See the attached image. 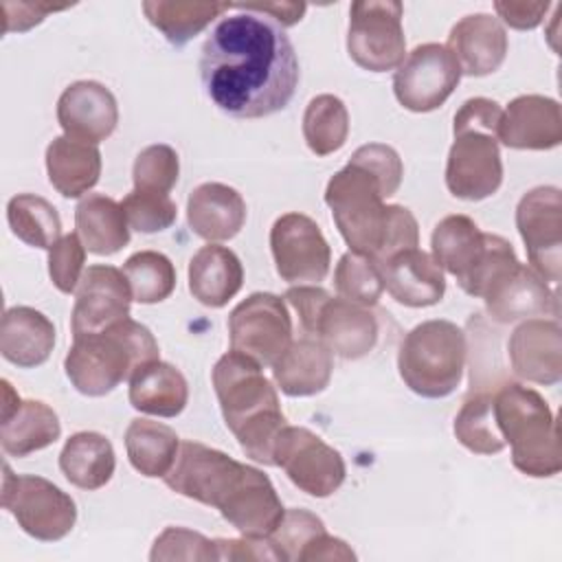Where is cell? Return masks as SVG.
<instances>
[{"mask_svg":"<svg viewBox=\"0 0 562 562\" xmlns=\"http://www.w3.org/2000/svg\"><path fill=\"white\" fill-rule=\"evenodd\" d=\"M180 176V160L173 147L165 143L147 145L138 151L132 167L134 189L138 191H154V193H169Z\"/></svg>","mask_w":562,"mask_h":562,"instance_id":"b9f144b4","label":"cell"},{"mask_svg":"<svg viewBox=\"0 0 562 562\" xmlns=\"http://www.w3.org/2000/svg\"><path fill=\"white\" fill-rule=\"evenodd\" d=\"M231 2H182V0H147L145 18L173 46H182L202 33L215 18H222Z\"/></svg>","mask_w":562,"mask_h":562,"instance_id":"d590c367","label":"cell"},{"mask_svg":"<svg viewBox=\"0 0 562 562\" xmlns=\"http://www.w3.org/2000/svg\"><path fill=\"white\" fill-rule=\"evenodd\" d=\"M2 507L24 533L42 542L66 538L77 520V505L53 481L35 474H13L4 463Z\"/></svg>","mask_w":562,"mask_h":562,"instance_id":"9c48e42d","label":"cell"},{"mask_svg":"<svg viewBox=\"0 0 562 562\" xmlns=\"http://www.w3.org/2000/svg\"><path fill=\"white\" fill-rule=\"evenodd\" d=\"M314 560H356V553L345 540L323 531L303 549L299 558V562H314Z\"/></svg>","mask_w":562,"mask_h":562,"instance_id":"f907efd6","label":"cell"},{"mask_svg":"<svg viewBox=\"0 0 562 562\" xmlns=\"http://www.w3.org/2000/svg\"><path fill=\"white\" fill-rule=\"evenodd\" d=\"M384 290L406 307L437 305L446 294V277L432 255L415 248L400 250L378 263Z\"/></svg>","mask_w":562,"mask_h":562,"instance_id":"603a6c76","label":"cell"},{"mask_svg":"<svg viewBox=\"0 0 562 562\" xmlns=\"http://www.w3.org/2000/svg\"><path fill=\"white\" fill-rule=\"evenodd\" d=\"M454 437L463 448L476 454H498L505 448V441L498 432L492 393L479 391L472 393L459 408L454 417Z\"/></svg>","mask_w":562,"mask_h":562,"instance_id":"f35d334b","label":"cell"},{"mask_svg":"<svg viewBox=\"0 0 562 562\" xmlns=\"http://www.w3.org/2000/svg\"><path fill=\"white\" fill-rule=\"evenodd\" d=\"M334 285L338 296L362 307H373L384 292L380 266L373 259L351 250L340 257L334 272Z\"/></svg>","mask_w":562,"mask_h":562,"instance_id":"60d3db41","label":"cell"},{"mask_svg":"<svg viewBox=\"0 0 562 562\" xmlns=\"http://www.w3.org/2000/svg\"><path fill=\"white\" fill-rule=\"evenodd\" d=\"M55 347V325L46 314L29 305L9 307L0 323L2 358L20 369H33L48 360Z\"/></svg>","mask_w":562,"mask_h":562,"instance_id":"4316f807","label":"cell"},{"mask_svg":"<svg viewBox=\"0 0 562 562\" xmlns=\"http://www.w3.org/2000/svg\"><path fill=\"white\" fill-rule=\"evenodd\" d=\"M83 263L86 246L79 235H61L48 250V274L53 285L64 294H72L83 277Z\"/></svg>","mask_w":562,"mask_h":562,"instance_id":"bcb514c9","label":"cell"},{"mask_svg":"<svg viewBox=\"0 0 562 562\" xmlns=\"http://www.w3.org/2000/svg\"><path fill=\"white\" fill-rule=\"evenodd\" d=\"M512 371L527 382L553 386L562 378V329L558 318H527L509 336Z\"/></svg>","mask_w":562,"mask_h":562,"instance_id":"ffe728a7","label":"cell"},{"mask_svg":"<svg viewBox=\"0 0 562 562\" xmlns=\"http://www.w3.org/2000/svg\"><path fill=\"white\" fill-rule=\"evenodd\" d=\"M498 143L509 149H553L562 143L560 103L542 94H520L507 103L498 123Z\"/></svg>","mask_w":562,"mask_h":562,"instance_id":"44dd1931","label":"cell"},{"mask_svg":"<svg viewBox=\"0 0 562 562\" xmlns=\"http://www.w3.org/2000/svg\"><path fill=\"white\" fill-rule=\"evenodd\" d=\"M285 299L296 310L303 329L318 338L334 356L358 360L373 351L380 327L369 307L342 296L334 299L318 285L290 288Z\"/></svg>","mask_w":562,"mask_h":562,"instance_id":"ba28073f","label":"cell"},{"mask_svg":"<svg viewBox=\"0 0 562 562\" xmlns=\"http://www.w3.org/2000/svg\"><path fill=\"white\" fill-rule=\"evenodd\" d=\"M228 340L231 349L272 367L292 342V318L283 299L272 292L246 296L228 316Z\"/></svg>","mask_w":562,"mask_h":562,"instance_id":"7c38bea8","label":"cell"},{"mask_svg":"<svg viewBox=\"0 0 562 562\" xmlns=\"http://www.w3.org/2000/svg\"><path fill=\"white\" fill-rule=\"evenodd\" d=\"M492 408L516 470L533 479L555 476L562 470L555 415L538 391L505 382L492 393Z\"/></svg>","mask_w":562,"mask_h":562,"instance_id":"8992f818","label":"cell"},{"mask_svg":"<svg viewBox=\"0 0 562 562\" xmlns=\"http://www.w3.org/2000/svg\"><path fill=\"white\" fill-rule=\"evenodd\" d=\"M349 136V112L336 94H316L303 112V138L312 154L329 156L338 151Z\"/></svg>","mask_w":562,"mask_h":562,"instance_id":"74e56055","label":"cell"},{"mask_svg":"<svg viewBox=\"0 0 562 562\" xmlns=\"http://www.w3.org/2000/svg\"><path fill=\"white\" fill-rule=\"evenodd\" d=\"M75 228L92 255H114L130 244V224L121 202L103 193H88L75 209Z\"/></svg>","mask_w":562,"mask_h":562,"instance_id":"1f68e13d","label":"cell"},{"mask_svg":"<svg viewBox=\"0 0 562 562\" xmlns=\"http://www.w3.org/2000/svg\"><path fill=\"white\" fill-rule=\"evenodd\" d=\"M48 182L64 198L86 195L101 176V151L97 145L57 136L46 147Z\"/></svg>","mask_w":562,"mask_h":562,"instance_id":"4dcf8cb0","label":"cell"},{"mask_svg":"<svg viewBox=\"0 0 562 562\" xmlns=\"http://www.w3.org/2000/svg\"><path fill=\"white\" fill-rule=\"evenodd\" d=\"M215 509L241 536L250 538H270L285 514L272 481L246 463H241Z\"/></svg>","mask_w":562,"mask_h":562,"instance_id":"2e32d148","label":"cell"},{"mask_svg":"<svg viewBox=\"0 0 562 562\" xmlns=\"http://www.w3.org/2000/svg\"><path fill=\"white\" fill-rule=\"evenodd\" d=\"M123 274L130 283L132 299L154 305L171 296L176 288V268L171 259L158 250H140L127 257Z\"/></svg>","mask_w":562,"mask_h":562,"instance_id":"ab89813d","label":"cell"},{"mask_svg":"<svg viewBox=\"0 0 562 562\" xmlns=\"http://www.w3.org/2000/svg\"><path fill=\"white\" fill-rule=\"evenodd\" d=\"M490 233H483L468 215H446L430 237L432 259L441 270L450 272L461 290L470 283L479 266L485 261Z\"/></svg>","mask_w":562,"mask_h":562,"instance_id":"d4e9b609","label":"cell"},{"mask_svg":"<svg viewBox=\"0 0 562 562\" xmlns=\"http://www.w3.org/2000/svg\"><path fill=\"white\" fill-rule=\"evenodd\" d=\"M503 108L485 97H472L454 114V140L446 162L448 191L468 202L494 195L503 182L498 123Z\"/></svg>","mask_w":562,"mask_h":562,"instance_id":"5b68a950","label":"cell"},{"mask_svg":"<svg viewBox=\"0 0 562 562\" xmlns=\"http://www.w3.org/2000/svg\"><path fill=\"white\" fill-rule=\"evenodd\" d=\"M272 461L305 494L331 496L345 481L342 454L303 426L285 424L274 439Z\"/></svg>","mask_w":562,"mask_h":562,"instance_id":"8fae6325","label":"cell"},{"mask_svg":"<svg viewBox=\"0 0 562 562\" xmlns=\"http://www.w3.org/2000/svg\"><path fill=\"white\" fill-rule=\"evenodd\" d=\"M404 176L400 154L384 143L358 147L325 187V204L351 252L375 263L419 244L415 215L400 204H384Z\"/></svg>","mask_w":562,"mask_h":562,"instance_id":"7a4b0ae2","label":"cell"},{"mask_svg":"<svg viewBox=\"0 0 562 562\" xmlns=\"http://www.w3.org/2000/svg\"><path fill=\"white\" fill-rule=\"evenodd\" d=\"M239 461L200 441H180L173 468L162 476L180 496L215 507L239 470Z\"/></svg>","mask_w":562,"mask_h":562,"instance_id":"ac0fdd59","label":"cell"},{"mask_svg":"<svg viewBox=\"0 0 562 562\" xmlns=\"http://www.w3.org/2000/svg\"><path fill=\"white\" fill-rule=\"evenodd\" d=\"M130 228L138 233H158L176 222L178 209L169 193L138 191L134 189L121 202Z\"/></svg>","mask_w":562,"mask_h":562,"instance_id":"7bdbcfd3","label":"cell"},{"mask_svg":"<svg viewBox=\"0 0 562 562\" xmlns=\"http://www.w3.org/2000/svg\"><path fill=\"white\" fill-rule=\"evenodd\" d=\"M61 435L57 413L40 400H22V404L2 419L0 443L11 457H29L48 448Z\"/></svg>","mask_w":562,"mask_h":562,"instance_id":"836d02e7","label":"cell"},{"mask_svg":"<svg viewBox=\"0 0 562 562\" xmlns=\"http://www.w3.org/2000/svg\"><path fill=\"white\" fill-rule=\"evenodd\" d=\"M270 250L277 274L292 283H318L327 277L331 248L318 224L303 213H285L270 228Z\"/></svg>","mask_w":562,"mask_h":562,"instance_id":"5bb4252c","label":"cell"},{"mask_svg":"<svg viewBox=\"0 0 562 562\" xmlns=\"http://www.w3.org/2000/svg\"><path fill=\"white\" fill-rule=\"evenodd\" d=\"M154 334L134 318H121L97 334L72 338L64 358L70 384L88 397L112 393L123 380H130L136 367L158 360Z\"/></svg>","mask_w":562,"mask_h":562,"instance_id":"277c9868","label":"cell"},{"mask_svg":"<svg viewBox=\"0 0 562 562\" xmlns=\"http://www.w3.org/2000/svg\"><path fill=\"white\" fill-rule=\"evenodd\" d=\"M334 353L318 338H299L272 364L274 384L290 397H310L331 380Z\"/></svg>","mask_w":562,"mask_h":562,"instance_id":"83f0119b","label":"cell"},{"mask_svg":"<svg viewBox=\"0 0 562 562\" xmlns=\"http://www.w3.org/2000/svg\"><path fill=\"white\" fill-rule=\"evenodd\" d=\"M237 7L263 13L272 18L277 24H281L283 29L296 24L307 11L305 2H279V0L277 2H237Z\"/></svg>","mask_w":562,"mask_h":562,"instance_id":"816d5d0a","label":"cell"},{"mask_svg":"<svg viewBox=\"0 0 562 562\" xmlns=\"http://www.w3.org/2000/svg\"><path fill=\"white\" fill-rule=\"evenodd\" d=\"M498 18L518 31L536 29L549 11V2H494Z\"/></svg>","mask_w":562,"mask_h":562,"instance_id":"681fc988","label":"cell"},{"mask_svg":"<svg viewBox=\"0 0 562 562\" xmlns=\"http://www.w3.org/2000/svg\"><path fill=\"white\" fill-rule=\"evenodd\" d=\"M66 4H44V2H2L4 11V33L29 31L40 24L50 11H61Z\"/></svg>","mask_w":562,"mask_h":562,"instance_id":"c3c4849f","label":"cell"},{"mask_svg":"<svg viewBox=\"0 0 562 562\" xmlns=\"http://www.w3.org/2000/svg\"><path fill=\"white\" fill-rule=\"evenodd\" d=\"M323 531H327L325 522L316 514L307 509H285L270 540L281 551L283 560H299L303 549Z\"/></svg>","mask_w":562,"mask_h":562,"instance_id":"ee69618b","label":"cell"},{"mask_svg":"<svg viewBox=\"0 0 562 562\" xmlns=\"http://www.w3.org/2000/svg\"><path fill=\"white\" fill-rule=\"evenodd\" d=\"M116 468V454L110 439L94 430H81L66 439L59 452L61 474L81 490L103 487Z\"/></svg>","mask_w":562,"mask_h":562,"instance_id":"d6a6232c","label":"cell"},{"mask_svg":"<svg viewBox=\"0 0 562 562\" xmlns=\"http://www.w3.org/2000/svg\"><path fill=\"white\" fill-rule=\"evenodd\" d=\"M446 48L461 68V75L485 77L501 68L507 55V33L498 18L472 13L461 18L448 35Z\"/></svg>","mask_w":562,"mask_h":562,"instance_id":"cb8c5ba5","label":"cell"},{"mask_svg":"<svg viewBox=\"0 0 562 562\" xmlns=\"http://www.w3.org/2000/svg\"><path fill=\"white\" fill-rule=\"evenodd\" d=\"M465 331L443 318L415 325L397 351V371L404 384L428 400L448 397L463 378Z\"/></svg>","mask_w":562,"mask_h":562,"instance_id":"52a82bcc","label":"cell"},{"mask_svg":"<svg viewBox=\"0 0 562 562\" xmlns=\"http://www.w3.org/2000/svg\"><path fill=\"white\" fill-rule=\"evenodd\" d=\"M485 310L496 323H516L527 318L558 316V294L529 266L518 263L501 277L485 294Z\"/></svg>","mask_w":562,"mask_h":562,"instance_id":"7402d4cb","label":"cell"},{"mask_svg":"<svg viewBox=\"0 0 562 562\" xmlns=\"http://www.w3.org/2000/svg\"><path fill=\"white\" fill-rule=\"evenodd\" d=\"M461 81V68L443 44L415 46L395 68L393 92L411 112H430L448 101Z\"/></svg>","mask_w":562,"mask_h":562,"instance_id":"4fadbf2b","label":"cell"},{"mask_svg":"<svg viewBox=\"0 0 562 562\" xmlns=\"http://www.w3.org/2000/svg\"><path fill=\"white\" fill-rule=\"evenodd\" d=\"M149 558L156 560H220L215 540L206 536L184 529V527H167L151 547Z\"/></svg>","mask_w":562,"mask_h":562,"instance_id":"f6af8a7d","label":"cell"},{"mask_svg":"<svg viewBox=\"0 0 562 562\" xmlns=\"http://www.w3.org/2000/svg\"><path fill=\"white\" fill-rule=\"evenodd\" d=\"M244 283L239 257L220 244L202 246L189 261V292L206 307H224Z\"/></svg>","mask_w":562,"mask_h":562,"instance_id":"f1b7e54d","label":"cell"},{"mask_svg":"<svg viewBox=\"0 0 562 562\" xmlns=\"http://www.w3.org/2000/svg\"><path fill=\"white\" fill-rule=\"evenodd\" d=\"M132 290L123 270L105 263L88 266L75 290L72 305V338L83 334H97L112 323L130 316Z\"/></svg>","mask_w":562,"mask_h":562,"instance_id":"e0dca14e","label":"cell"},{"mask_svg":"<svg viewBox=\"0 0 562 562\" xmlns=\"http://www.w3.org/2000/svg\"><path fill=\"white\" fill-rule=\"evenodd\" d=\"M125 450L138 474L158 479L173 468L180 450V437L162 422L136 417L125 430Z\"/></svg>","mask_w":562,"mask_h":562,"instance_id":"e575fe53","label":"cell"},{"mask_svg":"<svg viewBox=\"0 0 562 562\" xmlns=\"http://www.w3.org/2000/svg\"><path fill=\"white\" fill-rule=\"evenodd\" d=\"M130 404L147 415L176 417L189 400V384L180 369L169 362L149 360L130 375Z\"/></svg>","mask_w":562,"mask_h":562,"instance_id":"f546056e","label":"cell"},{"mask_svg":"<svg viewBox=\"0 0 562 562\" xmlns=\"http://www.w3.org/2000/svg\"><path fill=\"white\" fill-rule=\"evenodd\" d=\"M189 228L206 241L233 239L246 222V202L241 193L222 182H204L187 200Z\"/></svg>","mask_w":562,"mask_h":562,"instance_id":"484cf974","label":"cell"},{"mask_svg":"<svg viewBox=\"0 0 562 562\" xmlns=\"http://www.w3.org/2000/svg\"><path fill=\"white\" fill-rule=\"evenodd\" d=\"M57 121L64 136L99 145L119 123V105L110 88L99 81H75L57 99Z\"/></svg>","mask_w":562,"mask_h":562,"instance_id":"d6986e66","label":"cell"},{"mask_svg":"<svg viewBox=\"0 0 562 562\" xmlns=\"http://www.w3.org/2000/svg\"><path fill=\"white\" fill-rule=\"evenodd\" d=\"M211 380L224 424L244 454L257 463L274 465L272 446L288 419L281 411L279 393L263 375L261 364L231 349L215 362Z\"/></svg>","mask_w":562,"mask_h":562,"instance_id":"3957f363","label":"cell"},{"mask_svg":"<svg viewBox=\"0 0 562 562\" xmlns=\"http://www.w3.org/2000/svg\"><path fill=\"white\" fill-rule=\"evenodd\" d=\"M200 53L206 97L228 116L261 119L283 110L299 86V59L285 29L272 18L231 4Z\"/></svg>","mask_w":562,"mask_h":562,"instance_id":"6da1fadb","label":"cell"},{"mask_svg":"<svg viewBox=\"0 0 562 562\" xmlns=\"http://www.w3.org/2000/svg\"><path fill=\"white\" fill-rule=\"evenodd\" d=\"M215 544L220 560H283L270 538H220Z\"/></svg>","mask_w":562,"mask_h":562,"instance_id":"7dc6e473","label":"cell"},{"mask_svg":"<svg viewBox=\"0 0 562 562\" xmlns=\"http://www.w3.org/2000/svg\"><path fill=\"white\" fill-rule=\"evenodd\" d=\"M516 226L525 241L529 268L558 283L562 270V195L558 187H536L516 206Z\"/></svg>","mask_w":562,"mask_h":562,"instance_id":"9a60e30c","label":"cell"},{"mask_svg":"<svg viewBox=\"0 0 562 562\" xmlns=\"http://www.w3.org/2000/svg\"><path fill=\"white\" fill-rule=\"evenodd\" d=\"M404 7L395 0H358L349 7L347 53L369 72L395 70L406 57Z\"/></svg>","mask_w":562,"mask_h":562,"instance_id":"30bf717a","label":"cell"},{"mask_svg":"<svg viewBox=\"0 0 562 562\" xmlns=\"http://www.w3.org/2000/svg\"><path fill=\"white\" fill-rule=\"evenodd\" d=\"M11 233L26 246L50 250L61 237V220L57 209L42 195L18 193L7 204Z\"/></svg>","mask_w":562,"mask_h":562,"instance_id":"8d00e7d4","label":"cell"}]
</instances>
